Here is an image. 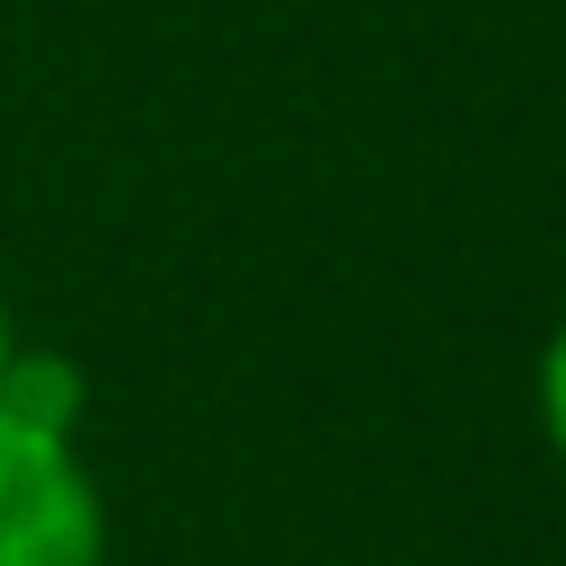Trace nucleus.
I'll return each instance as SVG.
<instances>
[{
	"mask_svg": "<svg viewBox=\"0 0 566 566\" xmlns=\"http://www.w3.org/2000/svg\"><path fill=\"white\" fill-rule=\"evenodd\" d=\"M0 566H106V495L80 442L0 416Z\"/></svg>",
	"mask_w": 566,
	"mask_h": 566,
	"instance_id": "nucleus-1",
	"label": "nucleus"
},
{
	"mask_svg": "<svg viewBox=\"0 0 566 566\" xmlns=\"http://www.w3.org/2000/svg\"><path fill=\"white\" fill-rule=\"evenodd\" d=\"M0 416H9V424H35V433L80 442L88 371H80L62 345H27V336H18V354H9V371H0Z\"/></svg>",
	"mask_w": 566,
	"mask_h": 566,
	"instance_id": "nucleus-2",
	"label": "nucleus"
},
{
	"mask_svg": "<svg viewBox=\"0 0 566 566\" xmlns=\"http://www.w3.org/2000/svg\"><path fill=\"white\" fill-rule=\"evenodd\" d=\"M531 407H539V433H548V451L566 460V318L548 327V345H539V371H531Z\"/></svg>",
	"mask_w": 566,
	"mask_h": 566,
	"instance_id": "nucleus-3",
	"label": "nucleus"
},
{
	"mask_svg": "<svg viewBox=\"0 0 566 566\" xmlns=\"http://www.w3.org/2000/svg\"><path fill=\"white\" fill-rule=\"evenodd\" d=\"M9 354H18V318H9V292H0V371H9Z\"/></svg>",
	"mask_w": 566,
	"mask_h": 566,
	"instance_id": "nucleus-4",
	"label": "nucleus"
}]
</instances>
